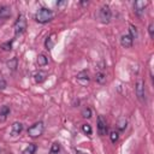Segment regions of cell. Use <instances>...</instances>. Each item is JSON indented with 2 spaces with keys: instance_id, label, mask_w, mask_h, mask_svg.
Masks as SVG:
<instances>
[{
  "instance_id": "cell-1",
  "label": "cell",
  "mask_w": 154,
  "mask_h": 154,
  "mask_svg": "<svg viewBox=\"0 0 154 154\" xmlns=\"http://www.w3.org/2000/svg\"><path fill=\"white\" fill-rule=\"evenodd\" d=\"M54 18V13L51 8H47V7H41L37 10V12L35 13V19L36 22L41 23V24H45V23H48L51 22L52 19Z\"/></svg>"
},
{
  "instance_id": "cell-28",
  "label": "cell",
  "mask_w": 154,
  "mask_h": 154,
  "mask_svg": "<svg viewBox=\"0 0 154 154\" xmlns=\"http://www.w3.org/2000/svg\"><path fill=\"white\" fill-rule=\"evenodd\" d=\"M148 31H149V36L153 37V36H154V25H153V23L149 24V26H148Z\"/></svg>"
},
{
  "instance_id": "cell-7",
  "label": "cell",
  "mask_w": 154,
  "mask_h": 154,
  "mask_svg": "<svg viewBox=\"0 0 154 154\" xmlns=\"http://www.w3.org/2000/svg\"><path fill=\"white\" fill-rule=\"evenodd\" d=\"M147 5H148V2H147V1H143V0H138V1H136V2L134 4L135 13H136L137 16H140V17H141V16L144 13V10H146Z\"/></svg>"
},
{
  "instance_id": "cell-23",
  "label": "cell",
  "mask_w": 154,
  "mask_h": 154,
  "mask_svg": "<svg viewBox=\"0 0 154 154\" xmlns=\"http://www.w3.org/2000/svg\"><path fill=\"white\" fill-rule=\"evenodd\" d=\"M12 43H13V40L7 41V42H5V43L1 45V48H2L4 51H10V49H12Z\"/></svg>"
},
{
  "instance_id": "cell-19",
  "label": "cell",
  "mask_w": 154,
  "mask_h": 154,
  "mask_svg": "<svg viewBox=\"0 0 154 154\" xmlns=\"http://www.w3.org/2000/svg\"><path fill=\"white\" fill-rule=\"evenodd\" d=\"M126 125H128V122H126L125 118H120L117 123V128H118L119 131H124L126 129Z\"/></svg>"
},
{
  "instance_id": "cell-29",
  "label": "cell",
  "mask_w": 154,
  "mask_h": 154,
  "mask_svg": "<svg viewBox=\"0 0 154 154\" xmlns=\"http://www.w3.org/2000/svg\"><path fill=\"white\" fill-rule=\"evenodd\" d=\"M76 154H88V153H85V152H82V150H77V152H76Z\"/></svg>"
},
{
  "instance_id": "cell-25",
  "label": "cell",
  "mask_w": 154,
  "mask_h": 154,
  "mask_svg": "<svg viewBox=\"0 0 154 154\" xmlns=\"http://www.w3.org/2000/svg\"><path fill=\"white\" fill-rule=\"evenodd\" d=\"M59 150H60V146H59V143H53V144H52V148H51V153L54 154V153H58Z\"/></svg>"
},
{
  "instance_id": "cell-5",
  "label": "cell",
  "mask_w": 154,
  "mask_h": 154,
  "mask_svg": "<svg viewBox=\"0 0 154 154\" xmlns=\"http://www.w3.org/2000/svg\"><path fill=\"white\" fill-rule=\"evenodd\" d=\"M96 129H97V134H99L100 136L107 135V130H108V128H107V122H106V119H105L102 116H99V117H97V120H96Z\"/></svg>"
},
{
  "instance_id": "cell-4",
  "label": "cell",
  "mask_w": 154,
  "mask_h": 154,
  "mask_svg": "<svg viewBox=\"0 0 154 154\" xmlns=\"http://www.w3.org/2000/svg\"><path fill=\"white\" fill-rule=\"evenodd\" d=\"M25 29H26V19L23 14H19L16 23H14V34L20 35L25 31Z\"/></svg>"
},
{
  "instance_id": "cell-16",
  "label": "cell",
  "mask_w": 154,
  "mask_h": 154,
  "mask_svg": "<svg viewBox=\"0 0 154 154\" xmlns=\"http://www.w3.org/2000/svg\"><path fill=\"white\" fill-rule=\"evenodd\" d=\"M36 61H37L38 66H46V65L48 64V58H47L45 54H38Z\"/></svg>"
},
{
  "instance_id": "cell-9",
  "label": "cell",
  "mask_w": 154,
  "mask_h": 154,
  "mask_svg": "<svg viewBox=\"0 0 154 154\" xmlns=\"http://www.w3.org/2000/svg\"><path fill=\"white\" fill-rule=\"evenodd\" d=\"M76 79H77V82L81 84V85H83V87H85L88 83H89V76H88V73L87 72H79L77 76H76Z\"/></svg>"
},
{
  "instance_id": "cell-2",
  "label": "cell",
  "mask_w": 154,
  "mask_h": 154,
  "mask_svg": "<svg viewBox=\"0 0 154 154\" xmlns=\"http://www.w3.org/2000/svg\"><path fill=\"white\" fill-rule=\"evenodd\" d=\"M97 18H99V20H100L102 24L109 23V22H111V18H112V12H111L109 6L103 5L102 7H100L99 13H97Z\"/></svg>"
},
{
  "instance_id": "cell-12",
  "label": "cell",
  "mask_w": 154,
  "mask_h": 154,
  "mask_svg": "<svg viewBox=\"0 0 154 154\" xmlns=\"http://www.w3.org/2000/svg\"><path fill=\"white\" fill-rule=\"evenodd\" d=\"M11 17V8L8 6L0 7V19H7Z\"/></svg>"
},
{
  "instance_id": "cell-22",
  "label": "cell",
  "mask_w": 154,
  "mask_h": 154,
  "mask_svg": "<svg viewBox=\"0 0 154 154\" xmlns=\"http://www.w3.org/2000/svg\"><path fill=\"white\" fill-rule=\"evenodd\" d=\"M129 35H130L132 38H136V37H137V29H136V26H134L132 24L130 25V29H129Z\"/></svg>"
},
{
  "instance_id": "cell-18",
  "label": "cell",
  "mask_w": 154,
  "mask_h": 154,
  "mask_svg": "<svg viewBox=\"0 0 154 154\" xmlns=\"http://www.w3.org/2000/svg\"><path fill=\"white\" fill-rule=\"evenodd\" d=\"M95 79H96V82L99 83V84H105L106 83V75L103 73V72H97L96 73V76H95Z\"/></svg>"
},
{
  "instance_id": "cell-15",
  "label": "cell",
  "mask_w": 154,
  "mask_h": 154,
  "mask_svg": "<svg viewBox=\"0 0 154 154\" xmlns=\"http://www.w3.org/2000/svg\"><path fill=\"white\" fill-rule=\"evenodd\" d=\"M36 149H37L36 144H34V143H30L29 146H26V147H25V148L23 149L22 154H35Z\"/></svg>"
},
{
  "instance_id": "cell-21",
  "label": "cell",
  "mask_w": 154,
  "mask_h": 154,
  "mask_svg": "<svg viewBox=\"0 0 154 154\" xmlns=\"http://www.w3.org/2000/svg\"><path fill=\"white\" fill-rule=\"evenodd\" d=\"M82 131H83L85 135H88V136H90L91 132H93L91 126H90L89 124H83V125H82Z\"/></svg>"
},
{
  "instance_id": "cell-6",
  "label": "cell",
  "mask_w": 154,
  "mask_h": 154,
  "mask_svg": "<svg viewBox=\"0 0 154 154\" xmlns=\"http://www.w3.org/2000/svg\"><path fill=\"white\" fill-rule=\"evenodd\" d=\"M135 93H136V96L141 101L144 100V94H146L144 93V82L142 79H138L136 82V84H135Z\"/></svg>"
},
{
  "instance_id": "cell-20",
  "label": "cell",
  "mask_w": 154,
  "mask_h": 154,
  "mask_svg": "<svg viewBox=\"0 0 154 154\" xmlns=\"http://www.w3.org/2000/svg\"><path fill=\"white\" fill-rule=\"evenodd\" d=\"M82 117L89 119V118L91 117V109H90L89 107H84V108L82 109Z\"/></svg>"
},
{
  "instance_id": "cell-27",
  "label": "cell",
  "mask_w": 154,
  "mask_h": 154,
  "mask_svg": "<svg viewBox=\"0 0 154 154\" xmlns=\"http://www.w3.org/2000/svg\"><path fill=\"white\" fill-rule=\"evenodd\" d=\"M6 87H7V83H6V81H5L2 77H0V90H4Z\"/></svg>"
},
{
  "instance_id": "cell-14",
  "label": "cell",
  "mask_w": 154,
  "mask_h": 154,
  "mask_svg": "<svg viewBox=\"0 0 154 154\" xmlns=\"http://www.w3.org/2000/svg\"><path fill=\"white\" fill-rule=\"evenodd\" d=\"M46 77H47V73H46L45 71H38V72L35 73L34 79H35L36 83H42V82L46 79Z\"/></svg>"
},
{
  "instance_id": "cell-8",
  "label": "cell",
  "mask_w": 154,
  "mask_h": 154,
  "mask_svg": "<svg viewBox=\"0 0 154 154\" xmlns=\"http://www.w3.org/2000/svg\"><path fill=\"white\" fill-rule=\"evenodd\" d=\"M120 45L124 48H131L134 45V38L129 34H124L120 36Z\"/></svg>"
},
{
  "instance_id": "cell-13",
  "label": "cell",
  "mask_w": 154,
  "mask_h": 154,
  "mask_svg": "<svg viewBox=\"0 0 154 154\" xmlns=\"http://www.w3.org/2000/svg\"><path fill=\"white\" fill-rule=\"evenodd\" d=\"M54 43H55V34H52V35H49V36L47 37V40H46V42H45V46H46L47 49L51 51V49L53 48Z\"/></svg>"
},
{
  "instance_id": "cell-11",
  "label": "cell",
  "mask_w": 154,
  "mask_h": 154,
  "mask_svg": "<svg viewBox=\"0 0 154 154\" xmlns=\"http://www.w3.org/2000/svg\"><path fill=\"white\" fill-rule=\"evenodd\" d=\"M10 111L11 109H10V107L7 105H4V106L0 107V123H4L7 119V117L10 114Z\"/></svg>"
},
{
  "instance_id": "cell-26",
  "label": "cell",
  "mask_w": 154,
  "mask_h": 154,
  "mask_svg": "<svg viewBox=\"0 0 154 154\" xmlns=\"http://www.w3.org/2000/svg\"><path fill=\"white\" fill-rule=\"evenodd\" d=\"M65 6H67V1H66V0H64V1H58V2H57V7H58V8H61V10H63Z\"/></svg>"
},
{
  "instance_id": "cell-30",
  "label": "cell",
  "mask_w": 154,
  "mask_h": 154,
  "mask_svg": "<svg viewBox=\"0 0 154 154\" xmlns=\"http://www.w3.org/2000/svg\"><path fill=\"white\" fill-rule=\"evenodd\" d=\"M0 152H1V149H0Z\"/></svg>"
},
{
  "instance_id": "cell-24",
  "label": "cell",
  "mask_w": 154,
  "mask_h": 154,
  "mask_svg": "<svg viewBox=\"0 0 154 154\" xmlns=\"http://www.w3.org/2000/svg\"><path fill=\"white\" fill-rule=\"evenodd\" d=\"M109 138H111V142L116 143V142L118 141V138H119L118 132H117V131H111V134H109Z\"/></svg>"
},
{
  "instance_id": "cell-17",
  "label": "cell",
  "mask_w": 154,
  "mask_h": 154,
  "mask_svg": "<svg viewBox=\"0 0 154 154\" xmlns=\"http://www.w3.org/2000/svg\"><path fill=\"white\" fill-rule=\"evenodd\" d=\"M17 66H18V59L14 57V58H12V59H10L8 61H7V67L11 70V71H14L16 69H17Z\"/></svg>"
},
{
  "instance_id": "cell-10",
  "label": "cell",
  "mask_w": 154,
  "mask_h": 154,
  "mask_svg": "<svg viewBox=\"0 0 154 154\" xmlns=\"http://www.w3.org/2000/svg\"><path fill=\"white\" fill-rule=\"evenodd\" d=\"M22 130H23V125L19 122H14L11 125V135L12 136H18L22 132Z\"/></svg>"
},
{
  "instance_id": "cell-3",
  "label": "cell",
  "mask_w": 154,
  "mask_h": 154,
  "mask_svg": "<svg viewBox=\"0 0 154 154\" xmlns=\"http://www.w3.org/2000/svg\"><path fill=\"white\" fill-rule=\"evenodd\" d=\"M43 130H45V125L42 122H36L35 124H32L31 126H29L28 129V135L32 138H36V137H40L42 134H43Z\"/></svg>"
}]
</instances>
